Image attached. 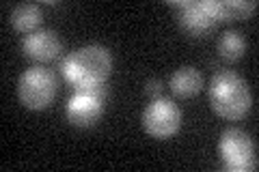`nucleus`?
<instances>
[{
  "label": "nucleus",
  "instance_id": "39448f33",
  "mask_svg": "<svg viewBox=\"0 0 259 172\" xmlns=\"http://www.w3.org/2000/svg\"><path fill=\"white\" fill-rule=\"evenodd\" d=\"M182 127V110L177 103L166 97H156L143 112V129L151 138L164 140L180 132Z\"/></svg>",
  "mask_w": 259,
  "mask_h": 172
},
{
  "label": "nucleus",
  "instance_id": "f8f14e48",
  "mask_svg": "<svg viewBox=\"0 0 259 172\" xmlns=\"http://www.w3.org/2000/svg\"><path fill=\"white\" fill-rule=\"evenodd\" d=\"M257 9V3H242V0H231V3H223V20H242V18H248L250 13Z\"/></svg>",
  "mask_w": 259,
  "mask_h": 172
},
{
  "label": "nucleus",
  "instance_id": "ddd939ff",
  "mask_svg": "<svg viewBox=\"0 0 259 172\" xmlns=\"http://www.w3.org/2000/svg\"><path fill=\"white\" fill-rule=\"evenodd\" d=\"M145 93L151 95L153 99H156V97H162V82L160 80H149L147 84H145Z\"/></svg>",
  "mask_w": 259,
  "mask_h": 172
},
{
  "label": "nucleus",
  "instance_id": "1a4fd4ad",
  "mask_svg": "<svg viewBox=\"0 0 259 172\" xmlns=\"http://www.w3.org/2000/svg\"><path fill=\"white\" fill-rule=\"evenodd\" d=\"M201 86H203V76L194 67H182L173 73L171 78V91L177 97H194Z\"/></svg>",
  "mask_w": 259,
  "mask_h": 172
},
{
  "label": "nucleus",
  "instance_id": "9b49d317",
  "mask_svg": "<svg viewBox=\"0 0 259 172\" xmlns=\"http://www.w3.org/2000/svg\"><path fill=\"white\" fill-rule=\"evenodd\" d=\"M244 50H246V41L238 30H227L221 37V41H218V52H221L223 59L229 61V63L238 61L240 56L244 54Z\"/></svg>",
  "mask_w": 259,
  "mask_h": 172
},
{
  "label": "nucleus",
  "instance_id": "0eeeda50",
  "mask_svg": "<svg viewBox=\"0 0 259 172\" xmlns=\"http://www.w3.org/2000/svg\"><path fill=\"white\" fill-rule=\"evenodd\" d=\"M104 108V91L102 86L97 88H80V91L67 101V119L71 125L89 127L100 119Z\"/></svg>",
  "mask_w": 259,
  "mask_h": 172
},
{
  "label": "nucleus",
  "instance_id": "f257e3e1",
  "mask_svg": "<svg viewBox=\"0 0 259 172\" xmlns=\"http://www.w3.org/2000/svg\"><path fill=\"white\" fill-rule=\"evenodd\" d=\"M61 69L63 76L74 86L97 88L110 76L112 56L104 45H84L74 50L69 56H65Z\"/></svg>",
  "mask_w": 259,
  "mask_h": 172
},
{
  "label": "nucleus",
  "instance_id": "7ed1b4c3",
  "mask_svg": "<svg viewBox=\"0 0 259 172\" xmlns=\"http://www.w3.org/2000/svg\"><path fill=\"white\" fill-rule=\"evenodd\" d=\"M20 101L30 110H44L52 103L56 95V80L52 71L44 67H30L20 76L18 82Z\"/></svg>",
  "mask_w": 259,
  "mask_h": 172
},
{
  "label": "nucleus",
  "instance_id": "9d476101",
  "mask_svg": "<svg viewBox=\"0 0 259 172\" xmlns=\"http://www.w3.org/2000/svg\"><path fill=\"white\" fill-rule=\"evenodd\" d=\"M39 22H41V7L39 5H32V3L18 5L11 11L13 28L20 32H26V35H30V32L39 26Z\"/></svg>",
  "mask_w": 259,
  "mask_h": 172
},
{
  "label": "nucleus",
  "instance_id": "20e7f679",
  "mask_svg": "<svg viewBox=\"0 0 259 172\" xmlns=\"http://www.w3.org/2000/svg\"><path fill=\"white\" fill-rule=\"evenodd\" d=\"M218 151H221L227 168L233 172L255 170L257 166L255 142L242 129H227V132H223L221 140H218Z\"/></svg>",
  "mask_w": 259,
  "mask_h": 172
},
{
  "label": "nucleus",
  "instance_id": "6e6552de",
  "mask_svg": "<svg viewBox=\"0 0 259 172\" xmlns=\"http://www.w3.org/2000/svg\"><path fill=\"white\" fill-rule=\"evenodd\" d=\"M22 47H24V54H26L28 59L46 63V61H52L59 56L61 39L54 30L44 28V30H35V32H30V35H26Z\"/></svg>",
  "mask_w": 259,
  "mask_h": 172
},
{
  "label": "nucleus",
  "instance_id": "423d86ee",
  "mask_svg": "<svg viewBox=\"0 0 259 172\" xmlns=\"http://www.w3.org/2000/svg\"><path fill=\"white\" fill-rule=\"evenodd\" d=\"M180 11V24L184 30H188L190 35H203L223 20V3H175L173 5Z\"/></svg>",
  "mask_w": 259,
  "mask_h": 172
},
{
  "label": "nucleus",
  "instance_id": "f03ea898",
  "mask_svg": "<svg viewBox=\"0 0 259 172\" xmlns=\"http://www.w3.org/2000/svg\"><path fill=\"white\" fill-rule=\"evenodd\" d=\"M209 103L212 110L227 121H238L250 110L253 95L250 88L238 73L223 71L216 73L209 84Z\"/></svg>",
  "mask_w": 259,
  "mask_h": 172
}]
</instances>
